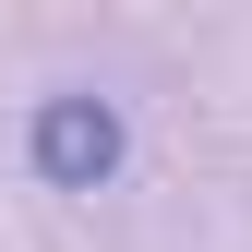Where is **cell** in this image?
<instances>
[{
    "label": "cell",
    "instance_id": "6da1fadb",
    "mask_svg": "<svg viewBox=\"0 0 252 252\" xmlns=\"http://www.w3.org/2000/svg\"><path fill=\"white\" fill-rule=\"evenodd\" d=\"M24 144H36V180H48V192H96V180L120 168V108L108 96H48Z\"/></svg>",
    "mask_w": 252,
    "mask_h": 252
}]
</instances>
